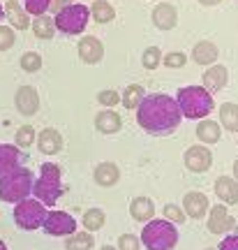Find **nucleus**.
<instances>
[{
    "mask_svg": "<svg viewBox=\"0 0 238 250\" xmlns=\"http://www.w3.org/2000/svg\"><path fill=\"white\" fill-rule=\"evenodd\" d=\"M183 162H185V167L190 171H194V174H203V171L211 169L213 153L206 144H194V146H190V148L185 151Z\"/></svg>",
    "mask_w": 238,
    "mask_h": 250,
    "instance_id": "9d476101",
    "label": "nucleus"
},
{
    "mask_svg": "<svg viewBox=\"0 0 238 250\" xmlns=\"http://www.w3.org/2000/svg\"><path fill=\"white\" fill-rule=\"evenodd\" d=\"M21 158H23V153H21L19 146H14V144H0V176L5 171L19 167Z\"/></svg>",
    "mask_w": 238,
    "mask_h": 250,
    "instance_id": "b1692460",
    "label": "nucleus"
},
{
    "mask_svg": "<svg viewBox=\"0 0 238 250\" xmlns=\"http://www.w3.org/2000/svg\"><path fill=\"white\" fill-rule=\"evenodd\" d=\"M201 86L208 93H220V90H224V86H227V81H229V72H227V67L224 65H220V62H213V65H208V70L203 72L201 77Z\"/></svg>",
    "mask_w": 238,
    "mask_h": 250,
    "instance_id": "2eb2a0df",
    "label": "nucleus"
},
{
    "mask_svg": "<svg viewBox=\"0 0 238 250\" xmlns=\"http://www.w3.org/2000/svg\"><path fill=\"white\" fill-rule=\"evenodd\" d=\"M176 102L180 107L183 118H190V121L206 118L215 109L213 95L203 86H183V88H178Z\"/></svg>",
    "mask_w": 238,
    "mask_h": 250,
    "instance_id": "7ed1b4c3",
    "label": "nucleus"
},
{
    "mask_svg": "<svg viewBox=\"0 0 238 250\" xmlns=\"http://www.w3.org/2000/svg\"><path fill=\"white\" fill-rule=\"evenodd\" d=\"M88 19L90 12L86 5L72 2V5H67L53 17V23H56V30L62 33V35H81L86 30V26H88Z\"/></svg>",
    "mask_w": 238,
    "mask_h": 250,
    "instance_id": "423d86ee",
    "label": "nucleus"
},
{
    "mask_svg": "<svg viewBox=\"0 0 238 250\" xmlns=\"http://www.w3.org/2000/svg\"><path fill=\"white\" fill-rule=\"evenodd\" d=\"M42 227L49 236H70L77 232V220L65 211H49Z\"/></svg>",
    "mask_w": 238,
    "mask_h": 250,
    "instance_id": "1a4fd4ad",
    "label": "nucleus"
},
{
    "mask_svg": "<svg viewBox=\"0 0 238 250\" xmlns=\"http://www.w3.org/2000/svg\"><path fill=\"white\" fill-rule=\"evenodd\" d=\"M220 250H238V234L236 232L227 234L220 243Z\"/></svg>",
    "mask_w": 238,
    "mask_h": 250,
    "instance_id": "ea45409f",
    "label": "nucleus"
},
{
    "mask_svg": "<svg viewBox=\"0 0 238 250\" xmlns=\"http://www.w3.org/2000/svg\"><path fill=\"white\" fill-rule=\"evenodd\" d=\"M187 62V56L183 51H169V54L162 56V65L169 67V70H180Z\"/></svg>",
    "mask_w": 238,
    "mask_h": 250,
    "instance_id": "f704fd0d",
    "label": "nucleus"
},
{
    "mask_svg": "<svg viewBox=\"0 0 238 250\" xmlns=\"http://www.w3.org/2000/svg\"><path fill=\"white\" fill-rule=\"evenodd\" d=\"M234 179H236V181H238V160H236V162H234Z\"/></svg>",
    "mask_w": 238,
    "mask_h": 250,
    "instance_id": "37998d69",
    "label": "nucleus"
},
{
    "mask_svg": "<svg viewBox=\"0 0 238 250\" xmlns=\"http://www.w3.org/2000/svg\"><path fill=\"white\" fill-rule=\"evenodd\" d=\"M141 65L146 67V70H158L159 65H162V51H159L158 46H148V49H143Z\"/></svg>",
    "mask_w": 238,
    "mask_h": 250,
    "instance_id": "473e14b6",
    "label": "nucleus"
},
{
    "mask_svg": "<svg viewBox=\"0 0 238 250\" xmlns=\"http://www.w3.org/2000/svg\"><path fill=\"white\" fill-rule=\"evenodd\" d=\"M141 243L146 250H174L178 243V229L164 218H153L143 225Z\"/></svg>",
    "mask_w": 238,
    "mask_h": 250,
    "instance_id": "39448f33",
    "label": "nucleus"
},
{
    "mask_svg": "<svg viewBox=\"0 0 238 250\" xmlns=\"http://www.w3.org/2000/svg\"><path fill=\"white\" fill-rule=\"evenodd\" d=\"M30 26H33L35 37H40V40H51V37L56 35V23H53V19L49 17V14L35 17V21H33Z\"/></svg>",
    "mask_w": 238,
    "mask_h": 250,
    "instance_id": "c85d7f7f",
    "label": "nucleus"
},
{
    "mask_svg": "<svg viewBox=\"0 0 238 250\" xmlns=\"http://www.w3.org/2000/svg\"><path fill=\"white\" fill-rule=\"evenodd\" d=\"M106 223V213L102 208H88L83 218H81V225H83V229L86 232H97V229H102Z\"/></svg>",
    "mask_w": 238,
    "mask_h": 250,
    "instance_id": "c756f323",
    "label": "nucleus"
},
{
    "mask_svg": "<svg viewBox=\"0 0 238 250\" xmlns=\"http://www.w3.org/2000/svg\"><path fill=\"white\" fill-rule=\"evenodd\" d=\"M206 218H208V232L215 234V236H227V234H231V232H236L238 229L236 218L229 213L227 204L211 206L208 213H206Z\"/></svg>",
    "mask_w": 238,
    "mask_h": 250,
    "instance_id": "6e6552de",
    "label": "nucleus"
},
{
    "mask_svg": "<svg viewBox=\"0 0 238 250\" xmlns=\"http://www.w3.org/2000/svg\"><path fill=\"white\" fill-rule=\"evenodd\" d=\"M0 215H2V211H0Z\"/></svg>",
    "mask_w": 238,
    "mask_h": 250,
    "instance_id": "09e8293b",
    "label": "nucleus"
},
{
    "mask_svg": "<svg viewBox=\"0 0 238 250\" xmlns=\"http://www.w3.org/2000/svg\"><path fill=\"white\" fill-rule=\"evenodd\" d=\"M72 2H77V0H51V2H49V9H51L53 14H58L60 9H65L67 5H72Z\"/></svg>",
    "mask_w": 238,
    "mask_h": 250,
    "instance_id": "a19ab883",
    "label": "nucleus"
},
{
    "mask_svg": "<svg viewBox=\"0 0 238 250\" xmlns=\"http://www.w3.org/2000/svg\"><path fill=\"white\" fill-rule=\"evenodd\" d=\"M208 208H211V204H208V197L203 192H197V190L185 192V197H183V211H185L187 218L203 220L206 213H208Z\"/></svg>",
    "mask_w": 238,
    "mask_h": 250,
    "instance_id": "4468645a",
    "label": "nucleus"
},
{
    "mask_svg": "<svg viewBox=\"0 0 238 250\" xmlns=\"http://www.w3.org/2000/svg\"><path fill=\"white\" fill-rule=\"evenodd\" d=\"M65 192L62 186V171L56 162H44L40 167V176L37 181H33V197L37 202H42L44 206L58 204V199Z\"/></svg>",
    "mask_w": 238,
    "mask_h": 250,
    "instance_id": "f03ea898",
    "label": "nucleus"
},
{
    "mask_svg": "<svg viewBox=\"0 0 238 250\" xmlns=\"http://www.w3.org/2000/svg\"><path fill=\"white\" fill-rule=\"evenodd\" d=\"M37 139V130L33 127V125H21L17 130V134H14V146H19V148H30L33 144H35Z\"/></svg>",
    "mask_w": 238,
    "mask_h": 250,
    "instance_id": "7c9ffc66",
    "label": "nucleus"
},
{
    "mask_svg": "<svg viewBox=\"0 0 238 250\" xmlns=\"http://www.w3.org/2000/svg\"><path fill=\"white\" fill-rule=\"evenodd\" d=\"M118 250H141V239L134 234H120L118 236Z\"/></svg>",
    "mask_w": 238,
    "mask_h": 250,
    "instance_id": "4c0bfd02",
    "label": "nucleus"
},
{
    "mask_svg": "<svg viewBox=\"0 0 238 250\" xmlns=\"http://www.w3.org/2000/svg\"><path fill=\"white\" fill-rule=\"evenodd\" d=\"M236 144H238V139H236Z\"/></svg>",
    "mask_w": 238,
    "mask_h": 250,
    "instance_id": "8fccbe9b",
    "label": "nucleus"
},
{
    "mask_svg": "<svg viewBox=\"0 0 238 250\" xmlns=\"http://www.w3.org/2000/svg\"><path fill=\"white\" fill-rule=\"evenodd\" d=\"M97 102L102 104V109H114L116 104H120V93L114 88L99 90V93H97Z\"/></svg>",
    "mask_w": 238,
    "mask_h": 250,
    "instance_id": "c9c22d12",
    "label": "nucleus"
},
{
    "mask_svg": "<svg viewBox=\"0 0 238 250\" xmlns=\"http://www.w3.org/2000/svg\"><path fill=\"white\" fill-rule=\"evenodd\" d=\"M17 42V35H14V28L12 26H0V51H7L12 49Z\"/></svg>",
    "mask_w": 238,
    "mask_h": 250,
    "instance_id": "58836bf2",
    "label": "nucleus"
},
{
    "mask_svg": "<svg viewBox=\"0 0 238 250\" xmlns=\"http://www.w3.org/2000/svg\"><path fill=\"white\" fill-rule=\"evenodd\" d=\"M37 148L44 155H56L62 148V134L56 127H44L42 132H37Z\"/></svg>",
    "mask_w": 238,
    "mask_h": 250,
    "instance_id": "dca6fc26",
    "label": "nucleus"
},
{
    "mask_svg": "<svg viewBox=\"0 0 238 250\" xmlns=\"http://www.w3.org/2000/svg\"><path fill=\"white\" fill-rule=\"evenodd\" d=\"M93 179L99 188H114L120 181V167L116 162H99L93 169Z\"/></svg>",
    "mask_w": 238,
    "mask_h": 250,
    "instance_id": "f3484780",
    "label": "nucleus"
},
{
    "mask_svg": "<svg viewBox=\"0 0 238 250\" xmlns=\"http://www.w3.org/2000/svg\"><path fill=\"white\" fill-rule=\"evenodd\" d=\"M14 107L21 116H35L40 111V93H37L35 86H21L14 95Z\"/></svg>",
    "mask_w": 238,
    "mask_h": 250,
    "instance_id": "9b49d317",
    "label": "nucleus"
},
{
    "mask_svg": "<svg viewBox=\"0 0 238 250\" xmlns=\"http://www.w3.org/2000/svg\"><path fill=\"white\" fill-rule=\"evenodd\" d=\"M95 248V236L93 232H77L65 236V250H93Z\"/></svg>",
    "mask_w": 238,
    "mask_h": 250,
    "instance_id": "bb28decb",
    "label": "nucleus"
},
{
    "mask_svg": "<svg viewBox=\"0 0 238 250\" xmlns=\"http://www.w3.org/2000/svg\"><path fill=\"white\" fill-rule=\"evenodd\" d=\"M0 250H9V248H7V246H5L2 241H0Z\"/></svg>",
    "mask_w": 238,
    "mask_h": 250,
    "instance_id": "a18cd8bd",
    "label": "nucleus"
},
{
    "mask_svg": "<svg viewBox=\"0 0 238 250\" xmlns=\"http://www.w3.org/2000/svg\"><path fill=\"white\" fill-rule=\"evenodd\" d=\"M143 95H146V90H143V86H139V83H130V86H125V90L120 93V102L125 104V109H137L139 104H141Z\"/></svg>",
    "mask_w": 238,
    "mask_h": 250,
    "instance_id": "cd10ccee",
    "label": "nucleus"
},
{
    "mask_svg": "<svg viewBox=\"0 0 238 250\" xmlns=\"http://www.w3.org/2000/svg\"><path fill=\"white\" fill-rule=\"evenodd\" d=\"M215 195L220 197L222 204H238V181L234 176H218L215 181Z\"/></svg>",
    "mask_w": 238,
    "mask_h": 250,
    "instance_id": "4be33fe9",
    "label": "nucleus"
},
{
    "mask_svg": "<svg viewBox=\"0 0 238 250\" xmlns=\"http://www.w3.org/2000/svg\"><path fill=\"white\" fill-rule=\"evenodd\" d=\"M218 56H220V49H218V44H213L211 40H199L192 46V61L197 65L208 67L213 62H218Z\"/></svg>",
    "mask_w": 238,
    "mask_h": 250,
    "instance_id": "a211bd4d",
    "label": "nucleus"
},
{
    "mask_svg": "<svg viewBox=\"0 0 238 250\" xmlns=\"http://www.w3.org/2000/svg\"><path fill=\"white\" fill-rule=\"evenodd\" d=\"M5 17H7L9 26H14V30H28L30 28V14L26 12V7H21L17 0H7L5 5Z\"/></svg>",
    "mask_w": 238,
    "mask_h": 250,
    "instance_id": "aec40b11",
    "label": "nucleus"
},
{
    "mask_svg": "<svg viewBox=\"0 0 238 250\" xmlns=\"http://www.w3.org/2000/svg\"><path fill=\"white\" fill-rule=\"evenodd\" d=\"M130 215H132V220L137 223H148L155 218V202L150 199V197H134L132 202H130Z\"/></svg>",
    "mask_w": 238,
    "mask_h": 250,
    "instance_id": "412c9836",
    "label": "nucleus"
},
{
    "mask_svg": "<svg viewBox=\"0 0 238 250\" xmlns=\"http://www.w3.org/2000/svg\"><path fill=\"white\" fill-rule=\"evenodd\" d=\"M162 215H164V220H169V223H174V225H183L187 218L183 206H178V204H167L162 208Z\"/></svg>",
    "mask_w": 238,
    "mask_h": 250,
    "instance_id": "72a5a7b5",
    "label": "nucleus"
},
{
    "mask_svg": "<svg viewBox=\"0 0 238 250\" xmlns=\"http://www.w3.org/2000/svg\"><path fill=\"white\" fill-rule=\"evenodd\" d=\"M19 62H21V70L28 72V74H35V72L42 70V56L37 51H26L19 58Z\"/></svg>",
    "mask_w": 238,
    "mask_h": 250,
    "instance_id": "2f4dec72",
    "label": "nucleus"
},
{
    "mask_svg": "<svg viewBox=\"0 0 238 250\" xmlns=\"http://www.w3.org/2000/svg\"><path fill=\"white\" fill-rule=\"evenodd\" d=\"M77 54H79L81 62H86V65H97V62L104 58V44L99 42V37L86 35V37H81L79 40Z\"/></svg>",
    "mask_w": 238,
    "mask_h": 250,
    "instance_id": "f8f14e48",
    "label": "nucleus"
},
{
    "mask_svg": "<svg viewBox=\"0 0 238 250\" xmlns=\"http://www.w3.org/2000/svg\"><path fill=\"white\" fill-rule=\"evenodd\" d=\"M197 137H199V144H206V146H211V144H218L222 139V127L218 121H213V118H201L199 123H197Z\"/></svg>",
    "mask_w": 238,
    "mask_h": 250,
    "instance_id": "5701e85b",
    "label": "nucleus"
},
{
    "mask_svg": "<svg viewBox=\"0 0 238 250\" xmlns=\"http://www.w3.org/2000/svg\"><path fill=\"white\" fill-rule=\"evenodd\" d=\"M30 195H33V171L28 167L19 165L0 176V202L19 204Z\"/></svg>",
    "mask_w": 238,
    "mask_h": 250,
    "instance_id": "20e7f679",
    "label": "nucleus"
},
{
    "mask_svg": "<svg viewBox=\"0 0 238 250\" xmlns=\"http://www.w3.org/2000/svg\"><path fill=\"white\" fill-rule=\"evenodd\" d=\"M88 12H90V19L97 21V23H111L116 19V7L109 0H95Z\"/></svg>",
    "mask_w": 238,
    "mask_h": 250,
    "instance_id": "a878e982",
    "label": "nucleus"
},
{
    "mask_svg": "<svg viewBox=\"0 0 238 250\" xmlns=\"http://www.w3.org/2000/svg\"><path fill=\"white\" fill-rule=\"evenodd\" d=\"M95 127L99 134H116L123 127V118L114 109H102L95 116Z\"/></svg>",
    "mask_w": 238,
    "mask_h": 250,
    "instance_id": "6ab92c4d",
    "label": "nucleus"
},
{
    "mask_svg": "<svg viewBox=\"0 0 238 250\" xmlns=\"http://www.w3.org/2000/svg\"><path fill=\"white\" fill-rule=\"evenodd\" d=\"M206 250H218V248H206Z\"/></svg>",
    "mask_w": 238,
    "mask_h": 250,
    "instance_id": "de8ad7c7",
    "label": "nucleus"
},
{
    "mask_svg": "<svg viewBox=\"0 0 238 250\" xmlns=\"http://www.w3.org/2000/svg\"><path fill=\"white\" fill-rule=\"evenodd\" d=\"M153 26L158 28V30H174L178 26V9L176 5H171V2H158L155 7H153Z\"/></svg>",
    "mask_w": 238,
    "mask_h": 250,
    "instance_id": "ddd939ff",
    "label": "nucleus"
},
{
    "mask_svg": "<svg viewBox=\"0 0 238 250\" xmlns=\"http://www.w3.org/2000/svg\"><path fill=\"white\" fill-rule=\"evenodd\" d=\"M134 111H137V125L150 134L174 132L180 125V121H183V114H180L176 98H171L167 93L143 95L141 104Z\"/></svg>",
    "mask_w": 238,
    "mask_h": 250,
    "instance_id": "f257e3e1",
    "label": "nucleus"
},
{
    "mask_svg": "<svg viewBox=\"0 0 238 250\" xmlns=\"http://www.w3.org/2000/svg\"><path fill=\"white\" fill-rule=\"evenodd\" d=\"M102 250H118V248H116V246H104Z\"/></svg>",
    "mask_w": 238,
    "mask_h": 250,
    "instance_id": "c03bdc74",
    "label": "nucleus"
},
{
    "mask_svg": "<svg viewBox=\"0 0 238 250\" xmlns=\"http://www.w3.org/2000/svg\"><path fill=\"white\" fill-rule=\"evenodd\" d=\"M201 7H215V5H220L222 0H197Z\"/></svg>",
    "mask_w": 238,
    "mask_h": 250,
    "instance_id": "79ce46f5",
    "label": "nucleus"
},
{
    "mask_svg": "<svg viewBox=\"0 0 238 250\" xmlns=\"http://www.w3.org/2000/svg\"><path fill=\"white\" fill-rule=\"evenodd\" d=\"M46 206L42 202H37L35 197L30 199H21L17 206H14V223L21 227V229H26V232H33V229H40L42 223H44L46 218Z\"/></svg>",
    "mask_w": 238,
    "mask_h": 250,
    "instance_id": "0eeeda50",
    "label": "nucleus"
},
{
    "mask_svg": "<svg viewBox=\"0 0 238 250\" xmlns=\"http://www.w3.org/2000/svg\"><path fill=\"white\" fill-rule=\"evenodd\" d=\"M49 2L51 0H23V7L30 17H42L49 12Z\"/></svg>",
    "mask_w": 238,
    "mask_h": 250,
    "instance_id": "e433bc0d",
    "label": "nucleus"
},
{
    "mask_svg": "<svg viewBox=\"0 0 238 250\" xmlns=\"http://www.w3.org/2000/svg\"><path fill=\"white\" fill-rule=\"evenodd\" d=\"M5 17V9H2V5H0V19Z\"/></svg>",
    "mask_w": 238,
    "mask_h": 250,
    "instance_id": "49530a36",
    "label": "nucleus"
},
{
    "mask_svg": "<svg viewBox=\"0 0 238 250\" xmlns=\"http://www.w3.org/2000/svg\"><path fill=\"white\" fill-rule=\"evenodd\" d=\"M220 127L227 132H238V104L236 102H224L220 104Z\"/></svg>",
    "mask_w": 238,
    "mask_h": 250,
    "instance_id": "393cba45",
    "label": "nucleus"
}]
</instances>
